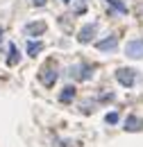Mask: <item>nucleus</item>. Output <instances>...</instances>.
<instances>
[{"mask_svg": "<svg viewBox=\"0 0 143 147\" xmlns=\"http://www.w3.org/2000/svg\"><path fill=\"white\" fill-rule=\"evenodd\" d=\"M57 77H59V73H57V63L50 59V61H48V63L39 70V82H41L43 86H54Z\"/></svg>", "mask_w": 143, "mask_h": 147, "instance_id": "1", "label": "nucleus"}, {"mask_svg": "<svg viewBox=\"0 0 143 147\" xmlns=\"http://www.w3.org/2000/svg\"><path fill=\"white\" fill-rule=\"evenodd\" d=\"M71 77L77 79V82H86V79L93 77V66H89V63H75V66H71Z\"/></svg>", "mask_w": 143, "mask_h": 147, "instance_id": "2", "label": "nucleus"}, {"mask_svg": "<svg viewBox=\"0 0 143 147\" xmlns=\"http://www.w3.org/2000/svg\"><path fill=\"white\" fill-rule=\"evenodd\" d=\"M116 79H118L121 86L129 88V86H134V82H136V73H134L132 68H118V70H116Z\"/></svg>", "mask_w": 143, "mask_h": 147, "instance_id": "3", "label": "nucleus"}, {"mask_svg": "<svg viewBox=\"0 0 143 147\" xmlns=\"http://www.w3.org/2000/svg\"><path fill=\"white\" fill-rule=\"evenodd\" d=\"M125 55L129 59H143V38H134L125 43Z\"/></svg>", "mask_w": 143, "mask_h": 147, "instance_id": "4", "label": "nucleus"}, {"mask_svg": "<svg viewBox=\"0 0 143 147\" xmlns=\"http://www.w3.org/2000/svg\"><path fill=\"white\" fill-rule=\"evenodd\" d=\"M95 48H98L100 52H111V50L118 48V36H116V34H109V36H105L102 41H98Z\"/></svg>", "mask_w": 143, "mask_h": 147, "instance_id": "5", "label": "nucleus"}, {"mask_svg": "<svg viewBox=\"0 0 143 147\" xmlns=\"http://www.w3.org/2000/svg\"><path fill=\"white\" fill-rule=\"evenodd\" d=\"M46 30H48L46 20H32V23L25 25V34H27V36H41Z\"/></svg>", "mask_w": 143, "mask_h": 147, "instance_id": "6", "label": "nucleus"}, {"mask_svg": "<svg viewBox=\"0 0 143 147\" xmlns=\"http://www.w3.org/2000/svg\"><path fill=\"white\" fill-rule=\"evenodd\" d=\"M95 30H98V25H95V23L84 25V27L80 30V34H77V41H80V43H89L91 38H93V34H95Z\"/></svg>", "mask_w": 143, "mask_h": 147, "instance_id": "7", "label": "nucleus"}, {"mask_svg": "<svg viewBox=\"0 0 143 147\" xmlns=\"http://www.w3.org/2000/svg\"><path fill=\"white\" fill-rule=\"evenodd\" d=\"M125 129H127V131H141V129H143V118H136V115H127V120H125Z\"/></svg>", "mask_w": 143, "mask_h": 147, "instance_id": "8", "label": "nucleus"}, {"mask_svg": "<svg viewBox=\"0 0 143 147\" xmlns=\"http://www.w3.org/2000/svg\"><path fill=\"white\" fill-rule=\"evenodd\" d=\"M41 50H43V43H41V41H30V43H27V55L30 57L41 55Z\"/></svg>", "mask_w": 143, "mask_h": 147, "instance_id": "9", "label": "nucleus"}, {"mask_svg": "<svg viewBox=\"0 0 143 147\" xmlns=\"http://www.w3.org/2000/svg\"><path fill=\"white\" fill-rule=\"evenodd\" d=\"M18 61H20L18 48H16V45H9V57H7V63H9V66H16Z\"/></svg>", "mask_w": 143, "mask_h": 147, "instance_id": "10", "label": "nucleus"}, {"mask_svg": "<svg viewBox=\"0 0 143 147\" xmlns=\"http://www.w3.org/2000/svg\"><path fill=\"white\" fill-rule=\"evenodd\" d=\"M73 97H75V88L73 86H66L64 91L59 93V102H71Z\"/></svg>", "mask_w": 143, "mask_h": 147, "instance_id": "11", "label": "nucleus"}, {"mask_svg": "<svg viewBox=\"0 0 143 147\" xmlns=\"http://www.w3.org/2000/svg\"><path fill=\"white\" fill-rule=\"evenodd\" d=\"M86 11V0H77L73 7V14H84Z\"/></svg>", "mask_w": 143, "mask_h": 147, "instance_id": "12", "label": "nucleus"}, {"mask_svg": "<svg viewBox=\"0 0 143 147\" xmlns=\"http://www.w3.org/2000/svg\"><path fill=\"white\" fill-rule=\"evenodd\" d=\"M107 2L111 5V7H114V9H118L121 14H125V11H127V7L123 5V2H121V0H107Z\"/></svg>", "mask_w": 143, "mask_h": 147, "instance_id": "13", "label": "nucleus"}, {"mask_svg": "<svg viewBox=\"0 0 143 147\" xmlns=\"http://www.w3.org/2000/svg\"><path fill=\"white\" fill-rule=\"evenodd\" d=\"M105 120H107V125H116V122H118V113H116V111H111V113H107V118H105Z\"/></svg>", "mask_w": 143, "mask_h": 147, "instance_id": "14", "label": "nucleus"}, {"mask_svg": "<svg viewBox=\"0 0 143 147\" xmlns=\"http://www.w3.org/2000/svg\"><path fill=\"white\" fill-rule=\"evenodd\" d=\"M46 2H48V0H32V5H34V7H43Z\"/></svg>", "mask_w": 143, "mask_h": 147, "instance_id": "15", "label": "nucleus"}, {"mask_svg": "<svg viewBox=\"0 0 143 147\" xmlns=\"http://www.w3.org/2000/svg\"><path fill=\"white\" fill-rule=\"evenodd\" d=\"M2 34H5V30H2V27H0V41H2Z\"/></svg>", "mask_w": 143, "mask_h": 147, "instance_id": "16", "label": "nucleus"}, {"mask_svg": "<svg viewBox=\"0 0 143 147\" xmlns=\"http://www.w3.org/2000/svg\"><path fill=\"white\" fill-rule=\"evenodd\" d=\"M64 2H71V0H64Z\"/></svg>", "mask_w": 143, "mask_h": 147, "instance_id": "17", "label": "nucleus"}]
</instances>
